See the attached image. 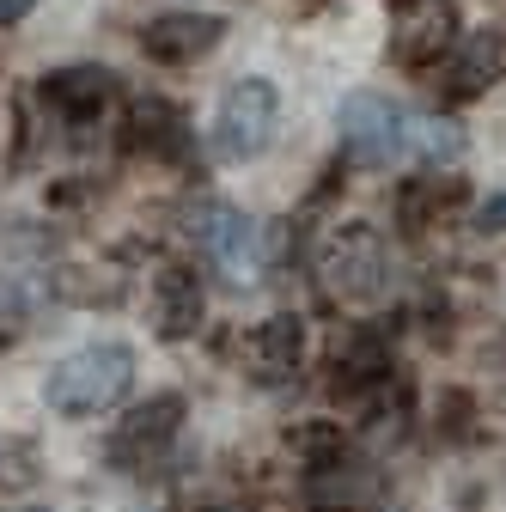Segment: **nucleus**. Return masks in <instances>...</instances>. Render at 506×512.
<instances>
[{
  "label": "nucleus",
  "instance_id": "obj_1",
  "mask_svg": "<svg viewBox=\"0 0 506 512\" xmlns=\"http://www.w3.org/2000/svg\"><path fill=\"white\" fill-rule=\"evenodd\" d=\"M129 384H135V348H122V342H92L80 354H68L49 384H43V397L55 415H104L116 409L122 397H129Z\"/></svg>",
  "mask_w": 506,
  "mask_h": 512
},
{
  "label": "nucleus",
  "instance_id": "obj_2",
  "mask_svg": "<svg viewBox=\"0 0 506 512\" xmlns=\"http://www.w3.org/2000/svg\"><path fill=\"white\" fill-rule=\"evenodd\" d=\"M183 220H189L183 232L202 244V256H208V263H214L232 287H250V281H257V275L269 269L263 226H257V220H244L232 202H196Z\"/></svg>",
  "mask_w": 506,
  "mask_h": 512
},
{
  "label": "nucleus",
  "instance_id": "obj_3",
  "mask_svg": "<svg viewBox=\"0 0 506 512\" xmlns=\"http://www.w3.org/2000/svg\"><path fill=\"white\" fill-rule=\"evenodd\" d=\"M275 110H281V98L269 80H257V74L232 80L220 110H214V153L220 159H257L275 141Z\"/></svg>",
  "mask_w": 506,
  "mask_h": 512
},
{
  "label": "nucleus",
  "instance_id": "obj_4",
  "mask_svg": "<svg viewBox=\"0 0 506 512\" xmlns=\"http://www.w3.org/2000/svg\"><path fill=\"white\" fill-rule=\"evenodd\" d=\"M336 128H342V153H348L354 165H366V171L391 165L397 147H403V135H409L403 110H397L385 92H348L342 110H336Z\"/></svg>",
  "mask_w": 506,
  "mask_h": 512
},
{
  "label": "nucleus",
  "instance_id": "obj_5",
  "mask_svg": "<svg viewBox=\"0 0 506 512\" xmlns=\"http://www.w3.org/2000/svg\"><path fill=\"white\" fill-rule=\"evenodd\" d=\"M458 0H391V55L403 68H433L458 49Z\"/></svg>",
  "mask_w": 506,
  "mask_h": 512
},
{
  "label": "nucleus",
  "instance_id": "obj_6",
  "mask_svg": "<svg viewBox=\"0 0 506 512\" xmlns=\"http://www.w3.org/2000/svg\"><path fill=\"white\" fill-rule=\"evenodd\" d=\"M324 281L342 293V299H378L385 293V238L372 226H342L330 244H324Z\"/></svg>",
  "mask_w": 506,
  "mask_h": 512
},
{
  "label": "nucleus",
  "instance_id": "obj_7",
  "mask_svg": "<svg viewBox=\"0 0 506 512\" xmlns=\"http://www.w3.org/2000/svg\"><path fill=\"white\" fill-rule=\"evenodd\" d=\"M177 421H183V397H153V403L129 409V421L110 433V464L116 470H147L177 439Z\"/></svg>",
  "mask_w": 506,
  "mask_h": 512
},
{
  "label": "nucleus",
  "instance_id": "obj_8",
  "mask_svg": "<svg viewBox=\"0 0 506 512\" xmlns=\"http://www.w3.org/2000/svg\"><path fill=\"white\" fill-rule=\"evenodd\" d=\"M220 37H226V19H214V13H165L141 31V49L153 61H165V68H183V61L208 55Z\"/></svg>",
  "mask_w": 506,
  "mask_h": 512
},
{
  "label": "nucleus",
  "instance_id": "obj_9",
  "mask_svg": "<svg viewBox=\"0 0 506 512\" xmlns=\"http://www.w3.org/2000/svg\"><path fill=\"white\" fill-rule=\"evenodd\" d=\"M110 98H116V74H110V68H92V61L43 74V104H49V110H61L68 122H92Z\"/></svg>",
  "mask_w": 506,
  "mask_h": 512
},
{
  "label": "nucleus",
  "instance_id": "obj_10",
  "mask_svg": "<svg viewBox=\"0 0 506 512\" xmlns=\"http://www.w3.org/2000/svg\"><path fill=\"white\" fill-rule=\"evenodd\" d=\"M299 360H305V317L281 311L250 330V366H257L263 384H287L299 372Z\"/></svg>",
  "mask_w": 506,
  "mask_h": 512
},
{
  "label": "nucleus",
  "instance_id": "obj_11",
  "mask_svg": "<svg viewBox=\"0 0 506 512\" xmlns=\"http://www.w3.org/2000/svg\"><path fill=\"white\" fill-rule=\"evenodd\" d=\"M153 324L165 342H183L202 330V281L189 269H159L153 281Z\"/></svg>",
  "mask_w": 506,
  "mask_h": 512
},
{
  "label": "nucleus",
  "instance_id": "obj_12",
  "mask_svg": "<svg viewBox=\"0 0 506 512\" xmlns=\"http://www.w3.org/2000/svg\"><path fill=\"white\" fill-rule=\"evenodd\" d=\"M391 384V348L372 330H354L348 342H336V391L342 397H372Z\"/></svg>",
  "mask_w": 506,
  "mask_h": 512
},
{
  "label": "nucleus",
  "instance_id": "obj_13",
  "mask_svg": "<svg viewBox=\"0 0 506 512\" xmlns=\"http://www.w3.org/2000/svg\"><path fill=\"white\" fill-rule=\"evenodd\" d=\"M129 147H141L147 159H189V122L183 110H171L165 98H147L135 104V122H129Z\"/></svg>",
  "mask_w": 506,
  "mask_h": 512
},
{
  "label": "nucleus",
  "instance_id": "obj_14",
  "mask_svg": "<svg viewBox=\"0 0 506 512\" xmlns=\"http://www.w3.org/2000/svg\"><path fill=\"white\" fill-rule=\"evenodd\" d=\"M500 74V31H476L452 61V98H476Z\"/></svg>",
  "mask_w": 506,
  "mask_h": 512
},
{
  "label": "nucleus",
  "instance_id": "obj_15",
  "mask_svg": "<svg viewBox=\"0 0 506 512\" xmlns=\"http://www.w3.org/2000/svg\"><path fill=\"white\" fill-rule=\"evenodd\" d=\"M464 196V189H458V177H446V183H439V177H421V183H409L403 189V196H397V220H403V232H421L439 208H452Z\"/></svg>",
  "mask_w": 506,
  "mask_h": 512
},
{
  "label": "nucleus",
  "instance_id": "obj_16",
  "mask_svg": "<svg viewBox=\"0 0 506 512\" xmlns=\"http://www.w3.org/2000/svg\"><path fill=\"white\" fill-rule=\"evenodd\" d=\"M366 488H372V476H366V470H354V464H342V458L311 464V470H305V494H311V500L354 506V500H366Z\"/></svg>",
  "mask_w": 506,
  "mask_h": 512
},
{
  "label": "nucleus",
  "instance_id": "obj_17",
  "mask_svg": "<svg viewBox=\"0 0 506 512\" xmlns=\"http://www.w3.org/2000/svg\"><path fill=\"white\" fill-rule=\"evenodd\" d=\"M342 421H293L287 427V452L311 470V464H330V458H342Z\"/></svg>",
  "mask_w": 506,
  "mask_h": 512
},
{
  "label": "nucleus",
  "instance_id": "obj_18",
  "mask_svg": "<svg viewBox=\"0 0 506 512\" xmlns=\"http://www.w3.org/2000/svg\"><path fill=\"white\" fill-rule=\"evenodd\" d=\"M409 141H415L421 159H439V165H452V159L464 153L458 122H446V116H421V122H409Z\"/></svg>",
  "mask_w": 506,
  "mask_h": 512
},
{
  "label": "nucleus",
  "instance_id": "obj_19",
  "mask_svg": "<svg viewBox=\"0 0 506 512\" xmlns=\"http://www.w3.org/2000/svg\"><path fill=\"white\" fill-rule=\"evenodd\" d=\"M19 324H25V293L13 281H0V342H13Z\"/></svg>",
  "mask_w": 506,
  "mask_h": 512
},
{
  "label": "nucleus",
  "instance_id": "obj_20",
  "mask_svg": "<svg viewBox=\"0 0 506 512\" xmlns=\"http://www.w3.org/2000/svg\"><path fill=\"white\" fill-rule=\"evenodd\" d=\"M476 232H506V196H488L476 208Z\"/></svg>",
  "mask_w": 506,
  "mask_h": 512
},
{
  "label": "nucleus",
  "instance_id": "obj_21",
  "mask_svg": "<svg viewBox=\"0 0 506 512\" xmlns=\"http://www.w3.org/2000/svg\"><path fill=\"white\" fill-rule=\"evenodd\" d=\"M31 7H37V0H0V25H19Z\"/></svg>",
  "mask_w": 506,
  "mask_h": 512
}]
</instances>
